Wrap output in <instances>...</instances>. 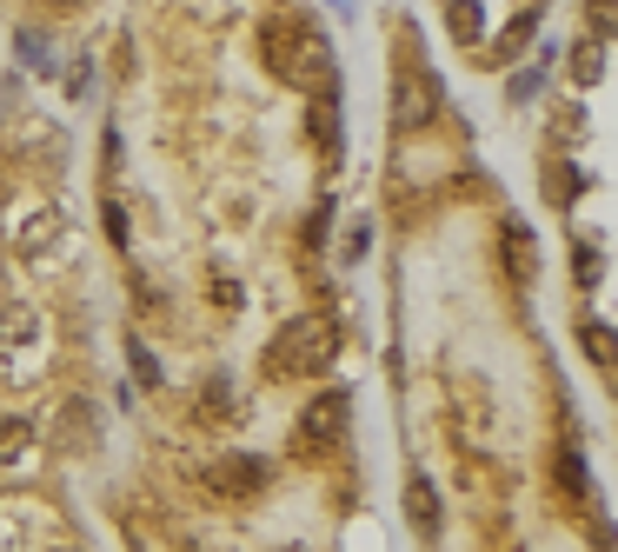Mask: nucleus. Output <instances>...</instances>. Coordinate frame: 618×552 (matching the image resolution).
I'll return each instance as SVG.
<instances>
[{"label": "nucleus", "mask_w": 618, "mask_h": 552, "mask_svg": "<svg viewBox=\"0 0 618 552\" xmlns=\"http://www.w3.org/2000/svg\"><path fill=\"white\" fill-rule=\"evenodd\" d=\"M572 73H579V87H592V81H598V73H605V54H598V34L572 47Z\"/></svg>", "instance_id": "obj_11"}, {"label": "nucleus", "mask_w": 618, "mask_h": 552, "mask_svg": "<svg viewBox=\"0 0 618 552\" xmlns=\"http://www.w3.org/2000/svg\"><path fill=\"white\" fill-rule=\"evenodd\" d=\"M287 552H300V545H287Z\"/></svg>", "instance_id": "obj_19"}, {"label": "nucleus", "mask_w": 618, "mask_h": 552, "mask_svg": "<svg viewBox=\"0 0 618 552\" xmlns=\"http://www.w3.org/2000/svg\"><path fill=\"white\" fill-rule=\"evenodd\" d=\"M439 101H446V94H439L432 67L419 60V40L406 34V40H399V67H393V127H399V133H419V127L439 114Z\"/></svg>", "instance_id": "obj_2"}, {"label": "nucleus", "mask_w": 618, "mask_h": 552, "mask_svg": "<svg viewBox=\"0 0 618 552\" xmlns=\"http://www.w3.org/2000/svg\"><path fill=\"white\" fill-rule=\"evenodd\" d=\"M579 347H585V360H592V366H611V353H618L605 320H585V327H579Z\"/></svg>", "instance_id": "obj_10"}, {"label": "nucleus", "mask_w": 618, "mask_h": 552, "mask_svg": "<svg viewBox=\"0 0 618 552\" xmlns=\"http://www.w3.org/2000/svg\"><path fill=\"white\" fill-rule=\"evenodd\" d=\"M406 519H412V532L419 539H432L439 532V493H432V480H425V472H406Z\"/></svg>", "instance_id": "obj_5"}, {"label": "nucleus", "mask_w": 618, "mask_h": 552, "mask_svg": "<svg viewBox=\"0 0 618 552\" xmlns=\"http://www.w3.org/2000/svg\"><path fill=\"white\" fill-rule=\"evenodd\" d=\"M40 340V320H34V313L27 306H8V313H0V353H21V347H34Z\"/></svg>", "instance_id": "obj_7"}, {"label": "nucleus", "mask_w": 618, "mask_h": 552, "mask_svg": "<svg viewBox=\"0 0 618 552\" xmlns=\"http://www.w3.org/2000/svg\"><path fill=\"white\" fill-rule=\"evenodd\" d=\"M592 27H598V34H611V0H592Z\"/></svg>", "instance_id": "obj_17"}, {"label": "nucleus", "mask_w": 618, "mask_h": 552, "mask_svg": "<svg viewBox=\"0 0 618 552\" xmlns=\"http://www.w3.org/2000/svg\"><path fill=\"white\" fill-rule=\"evenodd\" d=\"M559 486H565L572 500H592V480H585V459H579V453H559Z\"/></svg>", "instance_id": "obj_13"}, {"label": "nucleus", "mask_w": 618, "mask_h": 552, "mask_svg": "<svg viewBox=\"0 0 618 552\" xmlns=\"http://www.w3.org/2000/svg\"><path fill=\"white\" fill-rule=\"evenodd\" d=\"M34 453V420H0V466H21Z\"/></svg>", "instance_id": "obj_8"}, {"label": "nucleus", "mask_w": 618, "mask_h": 552, "mask_svg": "<svg viewBox=\"0 0 618 552\" xmlns=\"http://www.w3.org/2000/svg\"><path fill=\"white\" fill-rule=\"evenodd\" d=\"M499 247H505V267H512L518 280H533V273H539V240H533V226L505 220V226H499Z\"/></svg>", "instance_id": "obj_6"}, {"label": "nucleus", "mask_w": 618, "mask_h": 552, "mask_svg": "<svg viewBox=\"0 0 618 552\" xmlns=\"http://www.w3.org/2000/svg\"><path fill=\"white\" fill-rule=\"evenodd\" d=\"M60 8H80V0H60Z\"/></svg>", "instance_id": "obj_18"}, {"label": "nucleus", "mask_w": 618, "mask_h": 552, "mask_svg": "<svg viewBox=\"0 0 618 552\" xmlns=\"http://www.w3.org/2000/svg\"><path fill=\"white\" fill-rule=\"evenodd\" d=\"M127 360H133V373H140V386H160V373H153V353H147L140 340L127 347Z\"/></svg>", "instance_id": "obj_14"}, {"label": "nucleus", "mask_w": 618, "mask_h": 552, "mask_svg": "<svg viewBox=\"0 0 618 552\" xmlns=\"http://www.w3.org/2000/svg\"><path fill=\"white\" fill-rule=\"evenodd\" d=\"M213 300H220V306H240V286H233V280L220 273V280H213Z\"/></svg>", "instance_id": "obj_16"}, {"label": "nucleus", "mask_w": 618, "mask_h": 552, "mask_svg": "<svg viewBox=\"0 0 618 552\" xmlns=\"http://www.w3.org/2000/svg\"><path fill=\"white\" fill-rule=\"evenodd\" d=\"M446 27H453V40H479V0H453Z\"/></svg>", "instance_id": "obj_12"}, {"label": "nucleus", "mask_w": 618, "mask_h": 552, "mask_svg": "<svg viewBox=\"0 0 618 552\" xmlns=\"http://www.w3.org/2000/svg\"><path fill=\"white\" fill-rule=\"evenodd\" d=\"M267 480H273V466L259 459V453H226V459L207 466V486L226 493V500H259V493H267Z\"/></svg>", "instance_id": "obj_4"}, {"label": "nucleus", "mask_w": 618, "mask_h": 552, "mask_svg": "<svg viewBox=\"0 0 618 552\" xmlns=\"http://www.w3.org/2000/svg\"><path fill=\"white\" fill-rule=\"evenodd\" d=\"M339 353V327L326 320V313H306V320H293L273 347H267V373L273 379H300V373H326Z\"/></svg>", "instance_id": "obj_1"}, {"label": "nucleus", "mask_w": 618, "mask_h": 552, "mask_svg": "<svg viewBox=\"0 0 618 552\" xmlns=\"http://www.w3.org/2000/svg\"><path fill=\"white\" fill-rule=\"evenodd\" d=\"M346 413H352L346 392H319V400L300 413V426H293V453H326L346 433Z\"/></svg>", "instance_id": "obj_3"}, {"label": "nucleus", "mask_w": 618, "mask_h": 552, "mask_svg": "<svg viewBox=\"0 0 618 552\" xmlns=\"http://www.w3.org/2000/svg\"><path fill=\"white\" fill-rule=\"evenodd\" d=\"M313 140H319L326 153L339 146V101H333V87H319V94H313Z\"/></svg>", "instance_id": "obj_9"}, {"label": "nucleus", "mask_w": 618, "mask_h": 552, "mask_svg": "<svg viewBox=\"0 0 618 552\" xmlns=\"http://www.w3.org/2000/svg\"><path fill=\"white\" fill-rule=\"evenodd\" d=\"M579 286H598V254L592 247H579Z\"/></svg>", "instance_id": "obj_15"}]
</instances>
